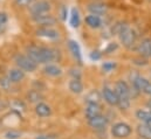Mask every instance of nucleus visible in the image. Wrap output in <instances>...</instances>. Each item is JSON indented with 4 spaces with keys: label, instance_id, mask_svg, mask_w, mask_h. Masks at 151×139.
<instances>
[{
    "label": "nucleus",
    "instance_id": "3",
    "mask_svg": "<svg viewBox=\"0 0 151 139\" xmlns=\"http://www.w3.org/2000/svg\"><path fill=\"white\" fill-rule=\"evenodd\" d=\"M15 63L17 66L24 71H34L38 67V63H35L28 55H17L15 56Z\"/></svg>",
    "mask_w": 151,
    "mask_h": 139
},
{
    "label": "nucleus",
    "instance_id": "20",
    "mask_svg": "<svg viewBox=\"0 0 151 139\" xmlns=\"http://www.w3.org/2000/svg\"><path fill=\"white\" fill-rule=\"evenodd\" d=\"M35 112L39 117H48L52 112L49 105H47L46 103H38V105L35 106Z\"/></svg>",
    "mask_w": 151,
    "mask_h": 139
},
{
    "label": "nucleus",
    "instance_id": "30",
    "mask_svg": "<svg viewBox=\"0 0 151 139\" xmlns=\"http://www.w3.org/2000/svg\"><path fill=\"white\" fill-rule=\"evenodd\" d=\"M117 48H118L117 43H115V42H114V43H109V44L107 46V48L104 49V53H106V54H110V53H114V52H115Z\"/></svg>",
    "mask_w": 151,
    "mask_h": 139
},
{
    "label": "nucleus",
    "instance_id": "24",
    "mask_svg": "<svg viewBox=\"0 0 151 139\" xmlns=\"http://www.w3.org/2000/svg\"><path fill=\"white\" fill-rule=\"evenodd\" d=\"M27 97H28V101L32 102V103H39L42 100L41 94L39 91H37V90H32L31 92H28Z\"/></svg>",
    "mask_w": 151,
    "mask_h": 139
},
{
    "label": "nucleus",
    "instance_id": "27",
    "mask_svg": "<svg viewBox=\"0 0 151 139\" xmlns=\"http://www.w3.org/2000/svg\"><path fill=\"white\" fill-rule=\"evenodd\" d=\"M35 0H14L15 5L19 7H29Z\"/></svg>",
    "mask_w": 151,
    "mask_h": 139
},
{
    "label": "nucleus",
    "instance_id": "2",
    "mask_svg": "<svg viewBox=\"0 0 151 139\" xmlns=\"http://www.w3.org/2000/svg\"><path fill=\"white\" fill-rule=\"evenodd\" d=\"M119 36V41L122 42V44L128 48V49H131L134 48V46L136 44L137 42V33L135 32V29H132L131 27H127L121 34L118 35Z\"/></svg>",
    "mask_w": 151,
    "mask_h": 139
},
{
    "label": "nucleus",
    "instance_id": "8",
    "mask_svg": "<svg viewBox=\"0 0 151 139\" xmlns=\"http://www.w3.org/2000/svg\"><path fill=\"white\" fill-rule=\"evenodd\" d=\"M35 33L39 37H43L47 40H58L60 37L59 32L52 27H39V29H37Z\"/></svg>",
    "mask_w": 151,
    "mask_h": 139
},
{
    "label": "nucleus",
    "instance_id": "35",
    "mask_svg": "<svg viewBox=\"0 0 151 139\" xmlns=\"http://www.w3.org/2000/svg\"><path fill=\"white\" fill-rule=\"evenodd\" d=\"M143 92H145L147 95H149L151 97V83L150 82H148V84L145 85V88L143 89Z\"/></svg>",
    "mask_w": 151,
    "mask_h": 139
},
{
    "label": "nucleus",
    "instance_id": "13",
    "mask_svg": "<svg viewBox=\"0 0 151 139\" xmlns=\"http://www.w3.org/2000/svg\"><path fill=\"white\" fill-rule=\"evenodd\" d=\"M86 24L88 25V27L97 29L102 26V19L100 15H95V14H89L86 16Z\"/></svg>",
    "mask_w": 151,
    "mask_h": 139
},
{
    "label": "nucleus",
    "instance_id": "17",
    "mask_svg": "<svg viewBox=\"0 0 151 139\" xmlns=\"http://www.w3.org/2000/svg\"><path fill=\"white\" fill-rule=\"evenodd\" d=\"M86 102L87 104H99L100 101L102 100V96L101 94L97 91V90H91L87 96H86Z\"/></svg>",
    "mask_w": 151,
    "mask_h": 139
},
{
    "label": "nucleus",
    "instance_id": "12",
    "mask_svg": "<svg viewBox=\"0 0 151 139\" xmlns=\"http://www.w3.org/2000/svg\"><path fill=\"white\" fill-rule=\"evenodd\" d=\"M137 52L144 57H151V39L142 40L137 46Z\"/></svg>",
    "mask_w": 151,
    "mask_h": 139
},
{
    "label": "nucleus",
    "instance_id": "33",
    "mask_svg": "<svg viewBox=\"0 0 151 139\" xmlns=\"http://www.w3.org/2000/svg\"><path fill=\"white\" fill-rule=\"evenodd\" d=\"M69 74H70V76H72L73 78H75V80H80V78H81V72H80L78 69H72Z\"/></svg>",
    "mask_w": 151,
    "mask_h": 139
},
{
    "label": "nucleus",
    "instance_id": "26",
    "mask_svg": "<svg viewBox=\"0 0 151 139\" xmlns=\"http://www.w3.org/2000/svg\"><path fill=\"white\" fill-rule=\"evenodd\" d=\"M12 83H13V82L8 78V76H7V77H2V78L0 80V87H1L5 91H8V90L11 89Z\"/></svg>",
    "mask_w": 151,
    "mask_h": 139
},
{
    "label": "nucleus",
    "instance_id": "39",
    "mask_svg": "<svg viewBox=\"0 0 151 139\" xmlns=\"http://www.w3.org/2000/svg\"><path fill=\"white\" fill-rule=\"evenodd\" d=\"M141 139H142V138H141Z\"/></svg>",
    "mask_w": 151,
    "mask_h": 139
},
{
    "label": "nucleus",
    "instance_id": "38",
    "mask_svg": "<svg viewBox=\"0 0 151 139\" xmlns=\"http://www.w3.org/2000/svg\"><path fill=\"white\" fill-rule=\"evenodd\" d=\"M1 29H2V28H1V27H0V31H1Z\"/></svg>",
    "mask_w": 151,
    "mask_h": 139
},
{
    "label": "nucleus",
    "instance_id": "15",
    "mask_svg": "<svg viewBox=\"0 0 151 139\" xmlns=\"http://www.w3.org/2000/svg\"><path fill=\"white\" fill-rule=\"evenodd\" d=\"M102 115V109L100 104H88L86 107V117L88 119H91L94 117H97Z\"/></svg>",
    "mask_w": 151,
    "mask_h": 139
},
{
    "label": "nucleus",
    "instance_id": "1",
    "mask_svg": "<svg viewBox=\"0 0 151 139\" xmlns=\"http://www.w3.org/2000/svg\"><path fill=\"white\" fill-rule=\"evenodd\" d=\"M115 91L118 97V106L122 110H127L130 106V88L124 81H118L115 84Z\"/></svg>",
    "mask_w": 151,
    "mask_h": 139
},
{
    "label": "nucleus",
    "instance_id": "4",
    "mask_svg": "<svg viewBox=\"0 0 151 139\" xmlns=\"http://www.w3.org/2000/svg\"><path fill=\"white\" fill-rule=\"evenodd\" d=\"M32 20L38 25L39 27H53L56 24L55 16L50 13H43L39 15H32Z\"/></svg>",
    "mask_w": 151,
    "mask_h": 139
},
{
    "label": "nucleus",
    "instance_id": "11",
    "mask_svg": "<svg viewBox=\"0 0 151 139\" xmlns=\"http://www.w3.org/2000/svg\"><path fill=\"white\" fill-rule=\"evenodd\" d=\"M102 96H103L104 101H106L109 105H117L118 104V97H117L116 91L113 90V89H110L109 87H104V88H103Z\"/></svg>",
    "mask_w": 151,
    "mask_h": 139
},
{
    "label": "nucleus",
    "instance_id": "32",
    "mask_svg": "<svg viewBox=\"0 0 151 139\" xmlns=\"http://www.w3.org/2000/svg\"><path fill=\"white\" fill-rule=\"evenodd\" d=\"M67 14H68V9H67V7L66 6H62L61 7V9H60V18H61V20H66L67 19Z\"/></svg>",
    "mask_w": 151,
    "mask_h": 139
},
{
    "label": "nucleus",
    "instance_id": "5",
    "mask_svg": "<svg viewBox=\"0 0 151 139\" xmlns=\"http://www.w3.org/2000/svg\"><path fill=\"white\" fill-rule=\"evenodd\" d=\"M50 4L47 0H38L34 1L31 6H29V13L32 15H39V14H43V13H49L50 12Z\"/></svg>",
    "mask_w": 151,
    "mask_h": 139
},
{
    "label": "nucleus",
    "instance_id": "7",
    "mask_svg": "<svg viewBox=\"0 0 151 139\" xmlns=\"http://www.w3.org/2000/svg\"><path fill=\"white\" fill-rule=\"evenodd\" d=\"M88 12L90 14H95V15H104L107 14L108 12V5L104 4V2H101V1H94V2H90L87 7Z\"/></svg>",
    "mask_w": 151,
    "mask_h": 139
},
{
    "label": "nucleus",
    "instance_id": "37",
    "mask_svg": "<svg viewBox=\"0 0 151 139\" xmlns=\"http://www.w3.org/2000/svg\"><path fill=\"white\" fill-rule=\"evenodd\" d=\"M145 124H147V125H149V126L151 128V117L147 120V122H145Z\"/></svg>",
    "mask_w": 151,
    "mask_h": 139
},
{
    "label": "nucleus",
    "instance_id": "28",
    "mask_svg": "<svg viewBox=\"0 0 151 139\" xmlns=\"http://www.w3.org/2000/svg\"><path fill=\"white\" fill-rule=\"evenodd\" d=\"M20 136H21V133L18 132V131H14V130H11V131H8V132L5 135V137L7 139H18V138H20Z\"/></svg>",
    "mask_w": 151,
    "mask_h": 139
},
{
    "label": "nucleus",
    "instance_id": "36",
    "mask_svg": "<svg viewBox=\"0 0 151 139\" xmlns=\"http://www.w3.org/2000/svg\"><path fill=\"white\" fill-rule=\"evenodd\" d=\"M147 106H148V109H150V111H151V98L147 102Z\"/></svg>",
    "mask_w": 151,
    "mask_h": 139
},
{
    "label": "nucleus",
    "instance_id": "23",
    "mask_svg": "<svg viewBox=\"0 0 151 139\" xmlns=\"http://www.w3.org/2000/svg\"><path fill=\"white\" fill-rule=\"evenodd\" d=\"M69 90L74 94H81L83 91V84L81 83L80 80H75L73 78L70 82H69Z\"/></svg>",
    "mask_w": 151,
    "mask_h": 139
},
{
    "label": "nucleus",
    "instance_id": "9",
    "mask_svg": "<svg viewBox=\"0 0 151 139\" xmlns=\"http://www.w3.org/2000/svg\"><path fill=\"white\" fill-rule=\"evenodd\" d=\"M27 55L35 62V63H42V47L40 46H29L26 49Z\"/></svg>",
    "mask_w": 151,
    "mask_h": 139
},
{
    "label": "nucleus",
    "instance_id": "25",
    "mask_svg": "<svg viewBox=\"0 0 151 139\" xmlns=\"http://www.w3.org/2000/svg\"><path fill=\"white\" fill-rule=\"evenodd\" d=\"M136 117L141 120V122H143V123H145L149 118L151 117V111H145V110H138L137 112H136Z\"/></svg>",
    "mask_w": 151,
    "mask_h": 139
},
{
    "label": "nucleus",
    "instance_id": "18",
    "mask_svg": "<svg viewBox=\"0 0 151 139\" xmlns=\"http://www.w3.org/2000/svg\"><path fill=\"white\" fill-rule=\"evenodd\" d=\"M43 71L46 75L52 76V77H56V76H60L62 74V69L60 67H58L56 64H50V63H47Z\"/></svg>",
    "mask_w": 151,
    "mask_h": 139
},
{
    "label": "nucleus",
    "instance_id": "29",
    "mask_svg": "<svg viewBox=\"0 0 151 139\" xmlns=\"http://www.w3.org/2000/svg\"><path fill=\"white\" fill-rule=\"evenodd\" d=\"M7 21H8L7 14L5 12H0V27L4 28L6 26V24H7Z\"/></svg>",
    "mask_w": 151,
    "mask_h": 139
},
{
    "label": "nucleus",
    "instance_id": "22",
    "mask_svg": "<svg viewBox=\"0 0 151 139\" xmlns=\"http://www.w3.org/2000/svg\"><path fill=\"white\" fill-rule=\"evenodd\" d=\"M128 26H129V25H128V22H125V21H117V22H115L113 25V27H111V34L119 35Z\"/></svg>",
    "mask_w": 151,
    "mask_h": 139
},
{
    "label": "nucleus",
    "instance_id": "19",
    "mask_svg": "<svg viewBox=\"0 0 151 139\" xmlns=\"http://www.w3.org/2000/svg\"><path fill=\"white\" fill-rule=\"evenodd\" d=\"M137 133L142 139H151V128L145 123L139 124L137 126Z\"/></svg>",
    "mask_w": 151,
    "mask_h": 139
},
{
    "label": "nucleus",
    "instance_id": "10",
    "mask_svg": "<svg viewBox=\"0 0 151 139\" xmlns=\"http://www.w3.org/2000/svg\"><path fill=\"white\" fill-rule=\"evenodd\" d=\"M88 124L93 129H95V130H103L108 125V119H107V117L100 115L97 117H94L91 119H88Z\"/></svg>",
    "mask_w": 151,
    "mask_h": 139
},
{
    "label": "nucleus",
    "instance_id": "16",
    "mask_svg": "<svg viewBox=\"0 0 151 139\" xmlns=\"http://www.w3.org/2000/svg\"><path fill=\"white\" fill-rule=\"evenodd\" d=\"M8 78L13 82V83H19L25 78V71L20 68L18 69H12L8 72Z\"/></svg>",
    "mask_w": 151,
    "mask_h": 139
},
{
    "label": "nucleus",
    "instance_id": "14",
    "mask_svg": "<svg viewBox=\"0 0 151 139\" xmlns=\"http://www.w3.org/2000/svg\"><path fill=\"white\" fill-rule=\"evenodd\" d=\"M68 47H69V50L72 52L73 56L75 57V60L81 64L82 63V54H81V48H80L78 43L74 40H69L68 41Z\"/></svg>",
    "mask_w": 151,
    "mask_h": 139
},
{
    "label": "nucleus",
    "instance_id": "31",
    "mask_svg": "<svg viewBox=\"0 0 151 139\" xmlns=\"http://www.w3.org/2000/svg\"><path fill=\"white\" fill-rule=\"evenodd\" d=\"M115 67H116V64L114 62H107V63H104L102 66V68H103L104 71H111L113 69H115Z\"/></svg>",
    "mask_w": 151,
    "mask_h": 139
},
{
    "label": "nucleus",
    "instance_id": "6",
    "mask_svg": "<svg viewBox=\"0 0 151 139\" xmlns=\"http://www.w3.org/2000/svg\"><path fill=\"white\" fill-rule=\"evenodd\" d=\"M111 133L116 138H127L131 133V128L125 123H117L111 128Z\"/></svg>",
    "mask_w": 151,
    "mask_h": 139
},
{
    "label": "nucleus",
    "instance_id": "21",
    "mask_svg": "<svg viewBox=\"0 0 151 139\" xmlns=\"http://www.w3.org/2000/svg\"><path fill=\"white\" fill-rule=\"evenodd\" d=\"M80 22H81V20H80L78 11L74 7V8H72V11H70V19H69V24H70V26H72L73 28H77V27L80 26Z\"/></svg>",
    "mask_w": 151,
    "mask_h": 139
},
{
    "label": "nucleus",
    "instance_id": "34",
    "mask_svg": "<svg viewBox=\"0 0 151 139\" xmlns=\"http://www.w3.org/2000/svg\"><path fill=\"white\" fill-rule=\"evenodd\" d=\"M90 59H91L93 61L100 60V59H101V53H100V52H93V53L90 54Z\"/></svg>",
    "mask_w": 151,
    "mask_h": 139
}]
</instances>
